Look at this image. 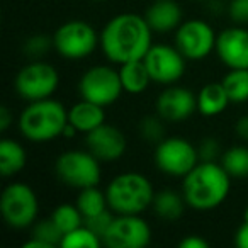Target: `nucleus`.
<instances>
[{"mask_svg":"<svg viewBox=\"0 0 248 248\" xmlns=\"http://www.w3.org/2000/svg\"><path fill=\"white\" fill-rule=\"evenodd\" d=\"M153 31L145 16L135 12L117 14L100 31V49L106 58L117 65L143 60L152 48Z\"/></svg>","mask_w":248,"mask_h":248,"instance_id":"f257e3e1","label":"nucleus"},{"mask_svg":"<svg viewBox=\"0 0 248 248\" xmlns=\"http://www.w3.org/2000/svg\"><path fill=\"white\" fill-rule=\"evenodd\" d=\"M231 175L217 162H199L182 180V196L194 211H213L226 201Z\"/></svg>","mask_w":248,"mask_h":248,"instance_id":"f03ea898","label":"nucleus"},{"mask_svg":"<svg viewBox=\"0 0 248 248\" xmlns=\"http://www.w3.org/2000/svg\"><path fill=\"white\" fill-rule=\"evenodd\" d=\"M19 131L32 143H48L63 136V129L68 124V110L60 100L51 97L32 100L19 114Z\"/></svg>","mask_w":248,"mask_h":248,"instance_id":"7ed1b4c3","label":"nucleus"},{"mask_svg":"<svg viewBox=\"0 0 248 248\" xmlns=\"http://www.w3.org/2000/svg\"><path fill=\"white\" fill-rule=\"evenodd\" d=\"M109 209L116 214H141L153 204L155 190L148 177L138 172L116 175L106 189Z\"/></svg>","mask_w":248,"mask_h":248,"instance_id":"20e7f679","label":"nucleus"},{"mask_svg":"<svg viewBox=\"0 0 248 248\" xmlns=\"http://www.w3.org/2000/svg\"><path fill=\"white\" fill-rule=\"evenodd\" d=\"M0 213L4 221L14 230H26L36 223L39 201L32 187L22 182H12L2 190Z\"/></svg>","mask_w":248,"mask_h":248,"instance_id":"39448f33","label":"nucleus"},{"mask_svg":"<svg viewBox=\"0 0 248 248\" xmlns=\"http://www.w3.org/2000/svg\"><path fill=\"white\" fill-rule=\"evenodd\" d=\"M99 162L100 160L89 150H68L56 158L55 172L65 186L82 190L99 184L102 175Z\"/></svg>","mask_w":248,"mask_h":248,"instance_id":"423d86ee","label":"nucleus"},{"mask_svg":"<svg viewBox=\"0 0 248 248\" xmlns=\"http://www.w3.org/2000/svg\"><path fill=\"white\" fill-rule=\"evenodd\" d=\"M60 75L58 70L48 62L31 60L17 72L14 80L16 92L26 102L48 99L58 90Z\"/></svg>","mask_w":248,"mask_h":248,"instance_id":"0eeeda50","label":"nucleus"},{"mask_svg":"<svg viewBox=\"0 0 248 248\" xmlns=\"http://www.w3.org/2000/svg\"><path fill=\"white\" fill-rule=\"evenodd\" d=\"M100 38L85 21H66L53 34V45L60 56L66 60H83L95 51Z\"/></svg>","mask_w":248,"mask_h":248,"instance_id":"6e6552de","label":"nucleus"},{"mask_svg":"<svg viewBox=\"0 0 248 248\" xmlns=\"http://www.w3.org/2000/svg\"><path fill=\"white\" fill-rule=\"evenodd\" d=\"M201 162L197 148L182 136H170L156 143L155 165L170 177H186Z\"/></svg>","mask_w":248,"mask_h":248,"instance_id":"1a4fd4ad","label":"nucleus"},{"mask_svg":"<svg viewBox=\"0 0 248 248\" xmlns=\"http://www.w3.org/2000/svg\"><path fill=\"white\" fill-rule=\"evenodd\" d=\"M78 92L82 99L95 102L102 107L112 106L124 92L119 70L107 65L90 66L78 82Z\"/></svg>","mask_w":248,"mask_h":248,"instance_id":"9d476101","label":"nucleus"},{"mask_svg":"<svg viewBox=\"0 0 248 248\" xmlns=\"http://www.w3.org/2000/svg\"><path fill=\"white\" fill-rule=\"evenodd\" d=\"M217 34L202 19L184 21L175 31V46L187 62H201L216 49Z\"/></svg>","mask_w":248,"mask_h":248,"instance_id":"9b49d317","label":"nucleus"},{"mask_svg":"<svg viewBox=\"0 0 248 248\" xmlns=\"http://www.w3.org/2000/svg\"><path fill=\"white\" fill-rule=\"evenodd\" d=\"M152 241V228L140 214L114 216L104 245L110 248H143Z\"/></svg>","mask_w":248,"mask_h":248,"instance_id":"f8f14e48","label":"nucleus"},{"mask_svg":"<svg viewBox=\"0 0 248 248\" xmlns=\"http://www.w3.org/2000/svg\"><path fill=\"white\" fill-rule=\"evenodd\" d=\"M152 82L160 85H173L186 73V56L177 49V46L152 45L143 58Z\"/></svg>","mask_w":248,"mask_h":248,"instance_id":"ddd939ff","label":"nucleus"},{"mask_svg":"<svg viewBox=\"0 0 248 248\" xmlns=\"http://www.w3.org/2000/svg\"><path fill=\"white\" fill-rule=\"evenodd\" d=\"M155 109L169 123L186 121L197 110V95L186 87L167 85L156 97Z\"/></svg>","mask_w":248,"mask_h":248,"instance_id":"4468645a","label":"nucleus"},{"mask_svg":"<svg viewBox=\"0 0 248 248\" xmlns=\"http://www.w3.org/2000/svg\"><path fill=\"white\" fill-rule=\"evenodd\" d=\"M87 150L95 155L100 162H116L126 152V136L119 128L112 124H100L99 128L87 135Z\"/></svg>","mask_w":248,"mask_h":248,"instance_id":"2eb2a0df","label":"nucleus"},{"mask_svg":"<svg viewBox=\"0 0 248 248\" xmlns=\"http://www.w3.org/2000/svg\"><path fill=\"white\" fill-rule=\"evenodd\" d=\"M217 58L228 68H248V29L243 26L226 28L217 34Z\"/></svg>","mask_w":248,"mask_h":248,"instance_id":"dca6fc26","label":"nucleus"},{"mask_svg":"<svg viewBox=\"0 0 248 248\" xmlns=\"http://www.w3.org/2000/svg\"><path fill=\"white\" fill-rule=\"evenodd\" d=\"M184 14L175 0H155L145 11V19L153 32L177 31L184 22Z\"/></svg>","mask_w":248,"mask_h":248,"instance_id":"f3484780","label":"nucleus"},{"mask_svg":"<svg viewBox=\"0 0 248 248\" xmlns=\"http://www.w3.org/2000/svg\"><path fill=\"white\" fill-rule=\"evenodd\" d=\"M68 123L78 133L89 135L90 131L106 123V112H104V107L99 104L80 99L68 109Z\"/></svg>","mask_w":248,"mask_h":248,"instance_id":"a211bd4d","label":"nucleus"},{"mask_svg":"<svg viewBox=\"0 0 248 248\" xmlns=\"http://www.w3.org/2000/svg\"><path fill=\"white\" fill-rule=\"evenodd\" d=\"M230 97L221 82H209L197 93V110L204 117L219 116L230 106Z\"/></svg>","mask_w":248,"mask_h":248,"instance_id":"6ab92c4d","label":"nucleus"},{"mask_svg":"<svg viewBox=\"0 0 248 248\" xmlns=\"http://www.w3.org/2000/svg\"><path fill=\"white\" fill-rule=\"evenodd\" d=\"M119 77L124 92L133 93V95L143 93L152 82V77L143 60H135V62L119 65Z\"/></svg>","mask_w":248,"mask_h":248,"instance_id":"aec40b11","label":"nucleus"},{"mask_svg":"<svg viewBox=\"0 0 248 248\" xmlns=\"http://www.w3.org/2000/svg\"><path fill=\"white\" fill-rule=\"evenodd\" d=\"M28 153L24 146L16 140L4 138L0 141V173L4 177H12L26 167Z\"/></svg>","mask_w":248,"mask_h":248,"instance_id":"412c9836","label":"nucleus"},{"mask_svg":"<svg viewBox=\"0 0 248 248\" xmlns=\"http://www.w3.org/2000/svg\"><path fill=\"white\" fill-rule=\"evenodd\" d=\"M187 206L186 199H184L182 192H177L172 189H165L155 192V199H153V211L158 217L165 221H175L182 216L184 207Z\"/></svg>","mask_w":248,"mask_h":248,"instance_id":"4be33fe9","label":"nucleus"},{"mask_svg":"<svg viewBox=\"0 0 248 248\" xmlns=\"http://www.w3.org/2000/svg\"><path fill=\"white\" fill-rule=\"evenodd\" d=\"M63 233L58 230L51 217H46L32 224L31 238L24 243V248H53L62 245Z\"/></svg>","mask_w":248,"mask_h":248,"instance_id":"5701e85b","label":"nucleus"},{"mask_svg":"<svg viewBox=\"0 0 248 248\" xmlns=\"http://www.w3.org/2000/svg\"><path fill=\"white\" fill-rule=\"evenodd\" d=\"M221 83L231 104L248 102V68H231Z\"/></svg>","mask_w":248,"mask_h":248,"instance_id":"b1692460","label":"nucleus"},{"mask_svg":"<svg viewBox=\"0 0 248 248\" xmlns=\"http://www.w3.org/2000/svg\"><path fill=\"white\" fill-rule=\"evenodd\" d=\"M77 207L80 209V213L83 214V219L90 216H95L104 211L109 209V202H107L106 192H102L100 189H97V186L85 187L80 190V194L77 196L75 201Z\"/></svg>","mask_w":248,"mask_h":248,"instance_id":"393cba45","label":"nucleus"},{"mask_svg":"<svg viewBox=\"0 0 248 248\" xmlns=\"http://www.w3.org/2000/svg\"><path fill=\"white\" fill-rule=\"evenodd\" d=\"M49 217L58 226V230L63 233V236L83 224V214L80 213L77 204H60V206L55 207V211H53Z\"/></svg>","mask_w":248,"mask_h":248,"instance_id":"a878e982","label":"nucleus"},{"mask_svg":"<svg viewBox=\"0 0 248 248\" xmlns=\"http://www.w3.org/2000/svg\"><path fill=\"white\" fill-rule=\"evenodd\" d=\"M221 165L231 177H248V148L233 146L221 155Z\"/></svg>","mask_w":248,"mask_h":248,"instance_id":"bb28decb","label":"nucleus"},{"mask_svg":"<svg viewBox=\"0 0 248 248\" xmlns=\"http://www.w3.org/2000/svg\"><path fill=\"white\" fill-rule=\"evenodd\" d=\"M102 240L100 236H97L90 228H87L85 224H82L80 228L77 230L70 231L63 236L62 245L60 247L63 248H80V247H85V248H99L102 247Z\"/></svg>","mask_w":248,"mask_h":248,"instance_id":"cd10ccee","label":"nucleus"},{"mask_svg":"<svg viewBox=\"0 0 248 248\" xmlns=\"http://www.w3.org/2000/svg\"><path fill=\"white\" fill-rule=\"evenodd\" d=\"M163 117L156 116H146L140 123V133L146 141L160 143L165 138V126H163Z\"/></svg>","mask_w":248,"mask_h":248,"instance_id":"c85d7f7f","label":"nucleus"},{"mask_svg":"<svg viewBox=\"0 0 248 248\" xmlns=\"http://www.w3.org/2000/svg\"><path fill=\"white\" fill-rule=\"evenodd\" d=\"M51 48H55L53 38H48V36H45V34H36L26 39V43L22 45V53H24L26 56H29L31 60H39Z\"/></svg>","mask_w":248,"mask_h":248,"instance_id":"c756f323","label":"nucleus"},{"mask_svg":"<svg viewBox=\"0 0 248 248\" xmlns=\"http://www.w3.org/2000/svg\"><path fill=\"white\" fill-rule=\"evenodd\" d=\"M112 219H114L112 211L107 209L100 214H95V216L85 217V219H83V224H85L87 228H90L97 236H100V240H102V243H104V236H106V233H107V230H109Z\"/></svg>","mask_w":248,"mask_h":248,"instance_id":"7c9ffc66","label":"nucleus"},{"mask_svg":"<svg viewBox=\"0 0 248 248\" xmlns=\"http://www.w3.org/2000/svg\"><path fill=\"white\" fill-rule=\"evenodd\" d=\"M197 152H199L201 162H216L217 156L223 155V153H221L219 143L214 138H204L202 141H201Z\"/></svg>","mask_w":248,"mask_h":248,"instance_id":"2f4dec72","label":"nucleus"},{"mask_svg":"<svg viewBox=\"0 0 248 248\" xmlns=\"http://www.w3.org/2000/svg\"><path fill=\"white\" fill-rule=\"evenodd\" d=\"M228 14L234 24H248V0H231L228 5Z\"/></svg>","mask_w":248,"mask_h":248,"instance_id":"473e14b6","label":"nucleus"},{"mask_svg":"<svg viewBox=\"0 0 248 248\" xmlns=\"http://www.w3.org/2000/svg\"><path fill=\"white\" fill-rule=\"evenodd\" d=\"M179 247L180 248H207L209 247V241L204 240L199 234H189V236H186L184 240H180Z\"/></svg>","mask_w":248,"mask_h":248,"instance_id":"72a5a7b5","label":"nucleus"},{"mask_svg":"<svg viewBox=\"0 0 248 248\" xmlns=\"http://www.w3.org/2000/svg\"><path fill=\"white\" fill-rule=\"evenodd\" d=\"M234 243L240 248H248V219H243V223L240 224L234 234Z\"/></svg>","mask_w":248,"mask_h":248,"instance_id":"f704fd0d","label":"nucleus"},{"mask_svg":"<svg viewBox=\"0 0 248 248\" xmlns=\"http://www.w3.org/2000/svg\"><path fill=\"white\" fill-rule=\"evenodd\" d=\"M12 121H14V117H12L11 109H9L7 106L0 107V131H2V133L7 131L9 126L12 124Z\"/></svg>","mask_w":248,"mask_h":248,"instance_id":"c9c22d12","label":"nucleus"},{"mask_svg":"<svg viewBox=\"0 0 248 248\" xmlns=\"http://www.w3.org/2000/svg\"><path fill=\"white\" fill-rule=\"evenodd\" d=\"M236 135L240 136L243 141H248V116H241L236 121Z\"/></svg>","mask_w":248,"mask_h":248,"instance_id":"e433bc0d","label":"nucleus"},{"mask_svg":"<svg viewBox=\"0 0 248 248\" xmlns=\"http://www.w3.org/2000/svg\"><path fill=\"white\" fill-rule=\"evenodd\" d=\"M93 2H104V0H93Z\"/></svg>","mask_w":248,"mask_h":248,"instance_id":"4c0bfd02","label":"nucleus"},{"mask_svg":"<svg viewBox=\"0 0 248 248\" xmlns=\"http://www.w3.org/2000/svg\"><path fill=\"white\" fill-rule=\"evenodd\" d=\"M150 2H155V0H150Z\"/></svg>","mask_w":248,"mask_h":248,"instance_id":"58836bf2","label":"nucleus"}]
</instances>
